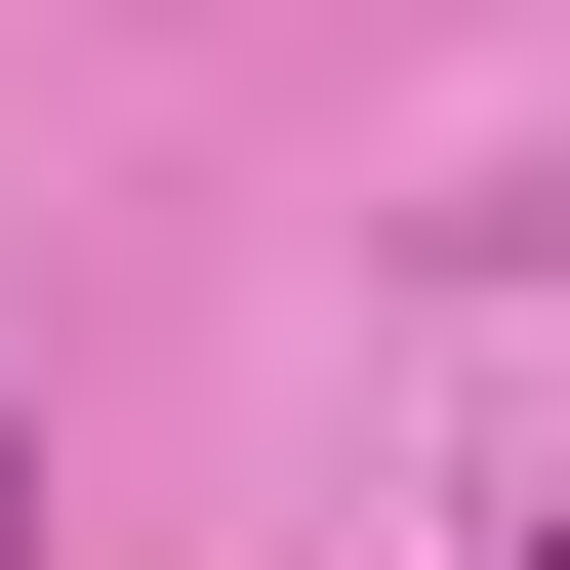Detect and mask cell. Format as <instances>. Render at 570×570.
<instances>
[{
    "instance_id": "cell-1",
    "label": "cell",
    "mask_w": 570,
    "mask_h": 570,
    "mask_svg": "<svg viewBox=\"0 0 570 570\" xmlns=\"http://www.w3.org/2000/svg\"><path fill=\"white\" fill-rule=\"evenodd\" d=\"M0 570H41V407H0Z\"/></svg>"
}]
</instances>
